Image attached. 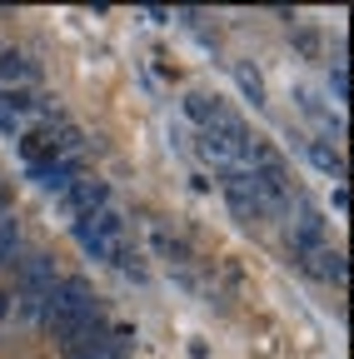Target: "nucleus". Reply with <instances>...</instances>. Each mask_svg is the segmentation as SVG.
<instances>
[{
    "mask_svg": "<svg viewBox=\"0 0 354 359\" xmlns=\"http://www.w3.org/2000/svg\"><path fill=\"white\" fill-rule=\"evenodd\" d=\"M219 105H225V100H215V95H200V90H190V95H185V115H190L200 130L215 120V110H219Z\"/></svg>",
    "mask_w": 354,
    "mask_h": 359,
    "instance_id": "1a4fd4ad",
    "label": "nucleus"
},
{
    "mask_svg": "<svg viewBox=\"0 0 354 359\" xmlns=\"http://www.w3.org/2000/svg\"><path fill=\"white\" fill-rule=\"evenodd\" d=\"M35 75V65L20 55V50H0V80H6V90H15V85H25Z\"/></svg>",
    "mask_w": 354,
    "mask_h": 359,
    "instance_id": "6e6552de",
    "label": "nucleus"
},
{
    "mask_svg": "<svg viewBox=\"0 0 354 359\" xmlns=\"http://www.w3.org/2000/svg\"><path fill=\"white\" fill-rule=\"evenodd\" d=\"M75 240L85 245V255H95V259H110V255H115V245L125 240V215L105 205V210H95V215L75 219Z\"/></svg>",
    "mask_w": 354,
    "mask_h": 359,
    "instance_id": "7ed1b4c3",
    "label": "nucleus"
},
{
    "mask_svg": "<svg viewBox=\"0 0 354 359\" xmlns=\"http://www.w3.org/2000/svg\"><path fill=\"white\" fill-rule=\"evenodd\" d=\"M90 320H95V290H90V280H80V275L55 280V290L46 294V304H40V325L55 334V344H70Z\"/></svg>",
    "mask_w": 354,
    "mask_h": 359,
    "instance_id": "f257e3e1",
    "label": "nucleus"
},
{
    "mask_svg": "<svg viewBox=\"0 0 354 359\" xmlns=\"http://www.w3.org/2000/svg\"><path fill=\"white\" fill-rule=\"evenodd\" d=\"M294 45H299L304 55H320V35L315 30H294Z\"/></svg>",
    "mask_w": 354,
    "mask_h": 359,
    "instance_id": "f3484780",
    "label": "nucleus"
},
{
    "mask_svg": "<svg viewBox=\"0 0 354 359\" xmlns=\"http://www.w3.org/2000/svg\"><path fill=\"white\" fill-rule=\"evenodd\" d=\"M25 170H30V180H35L40 190L60 195V190L70 185V180L80 175V155H70V160H55V155H50V160H35V165H25Z\"/></svg>",
    "mask_w": 354,
    "mask_h": 359,
    "instance_id": "423d86ee",
    "label": "nucleus"
},
{
    "mask_svg": "<svg viewBox=\"0 0 354 359\" xmlns=\"http://www.w3.org/2000/svg\"><path fill=\"white\" fill-rule=\"evenodd\" d=\"M219 190H225V200H230L235 219H245V224H254V219L270 215V205H264V195H259V185H254L250 165H230L225 175H219Z\"/></svg>",
    "mask_w": 354,
    "mask_h": 359,
    "instance_id": "20e7f679",
    "label": "nucleus"
},
{
    "mask_svg": "<svg viewBox=\"0 0 354 359\" xmlns=\"http://www.w3.org/2000/svg\"><path fill=\"white\" fill-rule=\"evenodd\" d=\"M315 259H320L315 269H320V275H325V280H334V285L344 280V255H339V250H320Z\"/></svg>",
    "mask_w": 354,
    "mask_h": 359,
    "instance_id": "ddd939ff",
    "label": "nucleus"
},
{
    "mask_svg": "<svg viewBox=\"0 0 354 359\" xmlns=\"http://www.w3.org/2000/svg\"><path fill=\"white\" fill-rule=\"evenodd\" d=\"M11 309H15V290H0V325L11 320Z\"/></svg>",
    "mask_w": 354,
    "mask_h": 359,
    "instance_id": "a211bd4d",
    "label": "nucleus"
},
{
    "mask_svg": "<svg viewBox=\"0 0 354 359\" xmlns=\"http://www.w3.org/2000/svg\"><path fill=\"white\" fill-rule=\"evenodd\" d=\"M235 80H240V90H245L254 105H264V85H259V75H254L250 65H240V70H235Z\"/></svg>",
    "mask_w": 354,
    "mask_h": 359,
    "instance_id": "2eb2a0df",
    "label": "nucleus"
},
{
    "mask_svg": "<svg viewBox=\"0 0 354 359\" xmlns=\"http://www.w3.org/2000/svg\"><path fill=\"white\" fill-rule=\"evenodd\" d=\"M155 250H160L175 269H185V264H190V245H185V240H175V235H165V230H155Z\"/></svg>",
    "mask_w": 354,
    "mask_h": 359,
    "instance_id": "9b49d317",
    "label": "nucleus"
},
{
    "mask_svg": "<svg viewBox=\"0 0 354 359\" xmlns=\"http://www.w3.org/2000/svg\"><path fill=\"white\" fill-rule=\"evenodd\" d=\"M6 200H11V190H6V180H0V215H6Z\"/></svg>",
    "mask_w": 354,
    "mask_h": 359,
    "instance_id": "6ab92c4d",
    "label": "nucleus"
},
{
    "mask_svg": "<svg viewBox=\"0 0 354 359\" xmlns=\"http://www.w3.org/2000/svg\"><path fill=\"white\" fill-rule=\"evenodd\" d=\"M15 250H20V224L15 215H0V264H15Z\"/></svg>",
    "mask_w": 354,
    "mask_h": 359,
    "instance_id": "9d476101",
    "label": "nucleus"
},
{
    "mask_svg": "<svg viewBox=\"0 0 354 359\" xmlns=\"http://www.w3.org/2000/svg\"><path fill=\"white\" fill-rule=\"evenodd\" d=\"M320 245H325V219L309 210V205H299V219H294V259H315Z\"/></svg>",
    "mask_w": 354,
    "mask_h": 359,
    "instance_id": "0eeeda50",
    "label": "nucleus"
},
{
    "mask_svg": "<svg viewBox=\"0 0 354 359\" xmlns=\"http://www.w3.org/2000/svg\"><path fill=\"white\" fill-rule=\"evenodd\" d=\"M110 205V185L100 175H75L70 185L60 190V210L70 215V219H85V215H95V210H105Z\"/></svg>",
    "mask_w": 354,
    "mask_h": 359,
    "instance_id": "39448f33",
    "label": "nucleus"
},
{
    "mask_svg": "<svg viewBox=\"0 0 354 359\" xmlns=\"http://www.w3.org/2000/svg\"><path fill=\"white\" fill-rule=\"evenodd\" d=\"M329 85H334V100H349V70H344V60H334Z\"/></svg>",
    "mask_w": 354,
    "mask_h": 359,
    "instance_id": "dca6fc26",
    "label": "nucleus"
},
{
    "mask_svg": "<svg viewBox=\"0 0 354 359\" xmlns=\"http://www.w3.org/2000/svg\"><path fill=\"white\" fill-rule=\"evenodd\" d=\"M50 290H55V259L50 255H25L20 259V275H15V304H20V314L35 320Z\"/></svg>",
    "mask_w": 354,
    "mask_h": 359,
    "instance_id": "f03ea898",
    "label": "nucleus"
},
{
    "mask_svg": "<svg viewBox=\"0 0 354 359\" xmlns=\"http://www.w3.org/2000/svg\"><path fill=\"white\" fill-rule=\"evenodd\" d=\"M110 264H120L125 275H135V280H145V264H140V250L130 245V240H120L115 245V255H110Z\"/></svg>",
    "mask_w": 354,
    "mask_h": 359,
    "instance_id": "f8f14e48",
    "label": "nucleus"
},
{
    "mask_svg": "<svg viewBox=\"0 0 354 359\" xmlns=\"http://www.w3.org/2000/svg\"><path fill=\"white\" fill-rule=\"evenodd\" d=\"M309 155H315V165H320V170H329L334 180H344V160H339L329 145H309Z\"/></svg>",
    "mask_w": 354,
    "mask_h": 359,
    "instance_id": "4468645a",
    "label": "nucleus"
}]
</instances>
